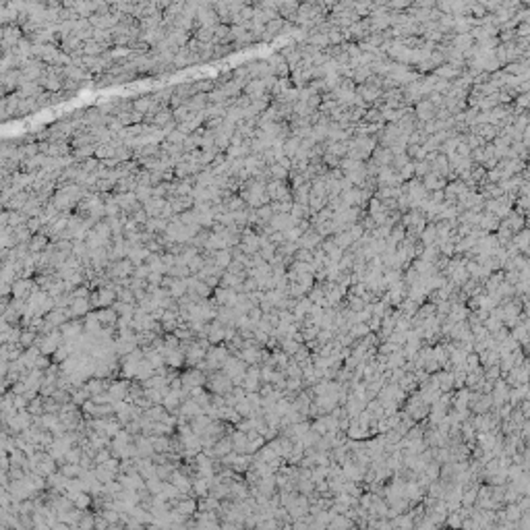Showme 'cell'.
<instances>
[{
	"instance_id": "cell-12",
	"label": "cell",
	"mask_w": 530,
	"mask_h": 530,
	"mask_svg": "<svg viewBox=\"0 0 530 530\" xmlns=\"http://www.w3.org/2000/svg\"><path fill=\"white\" fill-rule=\"evenodd\" d=\"M131 52H133V50H131V46H124V48H122V46H118V48H112V50H110V52H108V56H110V60H112V58L131 56Z\"/></svg>"
},
{
	"instance_id": "cell-1",
	"label": "cell",
	"mask_w": 530,
	"mask_h": 530,
	"mask_svg": "<svg viewBox=\"0 0 530 530\" xmlns=\"http://www.w3.org/2000/svg\"><path fill=\"white\" fill-rule=\"evenodd\" d=\"M205 389L209 394H216V396H226L234 389V381L228 377L224 371H216L212 375H207V383H205Z\"/></svg>"
},
{
	"instance_id": "cell-5",
	"label": "cell",
	"mask_w": 530,
	"mask_h": 530,
	"mask_svg": "<svg viewBox=\"0 0 530 530\" xmlns=\"http://www.w3.org/2000/svg\"><path fill=\"white\" fill-rule=\"evenodd\" d=\"M29 251L33 255H39L41 251H46L48 247H50V236H46L44 232H37V234H33V239L29 241Z\"/></svg>"
},
{
	"instance_id": "cell-9",
	"label": "cell",
	"mask_w": 530,
	"mask_h": 530,
	"mask_svg": "<svg viewBox=\"0 0 530 530\" xmlns=\"http://www.w3.org/2000/svg\"><path fill=\"white\" fill-rule=\"evenodd\" d=\"M71 501L75 504L77 510H83V512H87V510L93 506V497H91L89 493H77V495L71 497Z\"/></svg>"
},
{
	"instance_id": "cell-7",
	"label": "cell",
	"mask_w": 530,
	"mask_h": 530,
	"mask_svg": "<svg viewBox=\"0 0 530 530\" xmlns=\"http://www.w3.org/2000/svg\"><path fill=\"white\" fill-rule=\"evenodd\" d=\"M104 50H106V48L100 44V41H95V39H89V41H85V44H83V48H81L83 56H89V58H97V56H100V54H102Z\"/></svg>"
},
{
	"instance_id": "cell-6",
	"label": "cell",
	"mask_w": 530,
	"mask_h": 530,
	"mask_svg": "<svg viewBox=\"0 0 530 530\" xmlns=\"http://www.w3.org/2000/svg\"><path fill=\"white\" fill-rule=\"evenodd\" d=\"M166 365H168L170 369H180L183 365H187V358H185V352L180 350H170V352H166Z\"/></svg>"
},
{
	"instance_id": "cell-11",
	"label": "cell",
	"mask_w": 530,
	"mask_h": 530,
	"mask_svg": "<svg viewBox=\"0 0 530 530\" xmlns=\"http://www.w3.org/2000/svg\"><path fill=\"white\" fill-rule=\"evenodd\" d=\"M77 528H81V530H95V516L87 510L85 514H83V518H81Z\"/></svg>"
},
{
	"instance_id": "cell-3",
	"label": "cell",
	"mask_w": 530,
	"mask_h": 530,
	"mask_svg": "<svg viewBox=\"0 0 530 530\" xmlns=\"http://www.w3.org/2000/svg\"><path fill=\"white\" fill-rule=\"evenodd\" d=\"M129 389H131V383L127 379H120V381H112V383H110L108 394H110V398H112V402H127Z\"/></svg>"
},
{
	"instance_id": "cell-2",
	"label": "cell",
	"mask_w": 530,
	"mask_h": 530,
	"mask_svg": "<svg viewBox=\"0 0 530 530\" xmlns=\"http://www.w3.org/2000/svg\"><path fill=\"white\" fill-rule=\"evenodd\" d=\"M180 381H183V389L189 394L191 389H195V387H205L207 375L203 371H199L197 367H189L187 371L180 373Z\"/></svg>"
},
{
	"instance_id": "cell-10",
	"label": "cell",
	"mask_w": 530,
	"mask_h": 530,
	"mask_svg": "<svg viewBox=\"0 0 530 530\" xmlns=\"http://www.w3.org/2000/svg\"><path fill=\"white\" fill-rule=\"evenodd\" d=\"M60 472L66 479H81L83 474H85L81 464H60Z\"/></svg>"
},
{
	"instance_id": "cell-4",
	"label": "cell",
	"mask_w": 530,
	"mask_h": 530,
	"mask_svg": "<svg viewBox=\"0 0 530 530\" xmlns=\"http://www.w3.org/2000/svg\"><path fill=\"white\" fill-rule=\"evenodd\" d=\"M110 383H112L110 379H97V377H91V379H87V383H85V389L89 392V396L93 398V396H100V394L108 392Z\"/></svg>"
},
{
	"instance_id": "cell-13",
	"label": "cell",
	"mask_w": 530,
	"mask_h": 530,
	"mask_svg": "<svg viewBox=\"0 0 530 530\" xmlns=\"http://www.w3.org/2000/svg\"><path fill=\"white\" fill-rule=\"evenodd\" d=\"M284 25V21L282 19H275V21H269L267 25H265V33H273L275 29H280V27Z\"/></svg>"
},
{
	"instance_id": "cell-8",
	"label": "cell",
	"mask_w": 530,
	"mask_h": 530,
	"mask_svg": "<svg viewBox=\"0 0 530 530\" xmlns=\"http://www.w3.org/2000/svg\"><path fill=\"white\" fill-rule=\"evenodd\" d=\"M151 443L156 454H168L170 452V437L166 435H151Z\"/></svg>"
}]
</instances>
